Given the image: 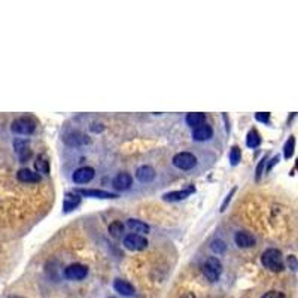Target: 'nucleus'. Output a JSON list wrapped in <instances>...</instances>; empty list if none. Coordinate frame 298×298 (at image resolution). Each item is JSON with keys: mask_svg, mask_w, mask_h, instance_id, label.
Instances as JSON below:
<instances>
[{"mask_svg": "<svg viewBox=\"0 0 298 298\" xmlns=\"http://www.w3.org/2000/svg\"><path fill=\"white\" fill-rule=\"evenodd\" d=\"M81 200H82V197H81L79 194H76L75 191H73V192H67V194L64 195L63 210L66 212V213H67V212L75 210L79 204H81Z\"/></svg>", "mask_w": 298, "mask_h": 298, "instance_id": "obj_13", "label": "nucleus"}, {"mask_svg": "<svg viewBox=\"0 0 298 298\" xmlns=\"http://www.w3.org/2000/svg\"><path fill=\"white\" fill-rule=\"evenodd\" d=\"M95 170L93 167H79L78 170H75L72 179L75 184H79V185H85L88 182H91L94 179Z\"/></svg>", "mask_w": 298, "mask_h": 298, "instance_id": "obj_8", "label": "nucleus"}, {"mask_svg": "<svg viewBox=\"0 0 298 298\" xmlns=\"http://www.w3.org/2000/svg\"><path fill=\"white\" fill-rule=\"evenodd\" d=\"M136 177L141 184H149L155 179V170L151 166H142L136 170Z\"/></svg>", "mask_w": 298, "mask_h": 298, "instance_id": "obj_14", "label": "nucleus"}, {"mask_svg": "<svg viewBox=\"0 0 298 298\" xmlns=\"http://www.w3.org/2000/svg\"><path fill=\"white\" fill-rule=\"evenodd\" d=\"M266 161L267 157H264L261 161H260V164L256 166V172H255V181L256 182H260V179H261V176H263V172H264V166H266Z\"/></svg>", "mask_w": 298, "mask_h": 298, "instance_id": "obj_28", "label": "nucleus"}, {"mask_svg": "<svg viewBox=\"0 0 298 298\" xmlns=\"http://www.w3.org/2000/svg\"><path fill=\"white\" fill-rule=\"evenodd\" d=\"M260 145H261V136L255 128H252L246 134V146L251 148V149H256Z\"/></svg>", "mask_w": 298, "mask_h": 298, "instance_id": "obj_22", "label": "nucleus"}, {"mask_svg": "<svg viewBox=\"0 0 298 298\" xmlns=\"http://www.w3.org/2000/svg\"><path fill=\"white\" fill-rule=\"evenodd\" d=\"M255 120L263 124H270V112H256Z\"/></svg>", "mask_w": 298, "mask_h": 298, "instance_id": "obj_27", "label": "nucleus"}, {"mask_svg": "<svg viewBox=\"0 0 298 298\" xmlns=\"http://www.w3.org/2000/svg\"><path fill=\"white\" fill-rule=\"evenodd\" d=\"M34 169L37 174H48L49 173V161L45 154H39L34 161Z\"/></svg>", "mask_w": 298, "mask_h": 298, "instance_id": "obj_20", "label": "nucleus"}, {"mask_svg": "<svg viewBox=\"0 0 298 298\" xmlns=\"http://www.w3.org/2000/svg\"><path fill=\"white\" fill-rule=\"evenodd\" d=\"M240 160H242V151H240V148L239 146H233L230 149V164L231 166H237L240 163Z\"/></svg>", "mask_w": 298, "mask_h": 298, "instance_id": "obj_25", "label": "nucleus"}, {"mask_svg": "<svg viewBox=\"0 0 298 298\" xmlns=\"http://www.w3.org/2000/svg\"><path fill=\"white\" fill-rule=\"evenodd\" d=\"M234 243L239 248L246 249V248H251V246L255 245V237L245 233V231H239V233L234 234Z\"/></svg>", "mask_w": 298, "mask_h": 298, "instance_id": "obj_16", "label": "nucleus"}, {"mask_svg": "<svg viewBox=\"0 0 298 298\" xmlns=\"http://www.w3.org/2000/svg\"><path fill=\"white\" fill-rule=\"evenodd\" d=\"M123 245L128 251H143L148 246V240L141 234H128L124 237Z\"/></svg>", "mask_w": 298, "mask_h": 298, "instance_id": "obj_6", "label": "nucleus"}, {"mask_svg": "<svg viewBox=\"0 0 298 298\" xmlns=\"http://www.w3.org/2000/svg\"><path fill=\"white\" fill-rule=\"evenodd\" d=\"M109 298H115V297H109Z\"/></svg>", "mask_w": 298, "mask_h": 298, "instance_id": "obj_35", "label": "nucleus"}, {"mask_svg": "<svg viewBox=\"0 0 298 298\" xmlns=\"http://www.w3.org/2000/svg\"><path fill=\"white\" fill-rule=\"evenodd\" d=\"M16 179L23 184H36L41 181V174L36 172H32L30 169H21L16 173Z\"/></svg>", "mask_w": 298, "mask_h": 298, "instance_id": "obj_15", "label": "nucleus"}, {"mask_svg": "<svg viewBox=\"0 0 298 298\" xmlns=\"http://www.w3.org/2000/svg\"><path fill=\"white\" fill-rule=\"evenodd\" d=\"M210 249L215 252L216 255H222V253H225V251H227V245L222 240H215V242H212Z\"/></svg>", "mask_w": 298, "mask_h": 298, "instance_id": "obj_26", "label": "nucleus"}, {"mask_svg": "<svg viewBox=\"0 0 298 298\" xmlns=\"http://www.w3.org/2000/svg\"><path fill=\"white\" fill-rule=\"evenodd\" d=\"M14 149H15L16 155L21 160V163H26L27 160H30V157H32L30 142L27 141V139H15L14 141Z\"/></svg>", "mask_w": 298, "mask_h": 298, "instance_id": "obj_9", "label": "nucleus"}, {"mask_svg": "<svg viewBox=\"0 0 298 298\" xmlns=\"http://www.w3.org/2000/svg\"><path fill=\"white\" fill-rule=\"evenodd\" d=\"M194 191H195L194 187H188V188L181 189V191H172V192L164 194L163 195V200L164 202H182V200L188 198Z\"/></svg>", "mask_w": 298, "mask_h": 298, "instance_id": "obj_12", "label": "nucleus"}, {"mask_svg": "<svg viewBox=\"0 0 298 298\" xmlns=\"http://www.w3.org/2000/svg\"><path fill=\"white\" fill-rule=\"evenodd\" d=\"M235 191H237V188L234 187V188L230 191V194H228V195L225 197V200H224V202H222V204H221V209H220L221 212H225V209H227V206H228V203L231 202V197L234 195Z\"/></svg>", "mask_w": 298, "mask_h": 298, "instance_id": "obj_30", "label": "nucleus"}, {"mask_svg": "<svg viewBox=\"0 0 298 298\" xmlns=\"http://www.w3.org/2000/svg\"><path fill=\"white\" fill-rule=\"evenodd\" d=\"M202 271L203 274L207 277V281L210 282H218L220 281L221 273H222V264L218 258L215 256H209L204 264L202 266Z\"/></svg>", "mask_w": 298, "mask_h": 298, "instance_id": "obj_3", "label": "nucleus"}, {"mask_svg": "<svg viewBox=\"0 0 298 298\" xmlns=\"http://www.w3.org/2000/svg\"><path fill=\"white\" fill-rule=\"evenodd\" d=\"M79 195L84 197H91V198H102V200H113L118 198V194L115 192H109V191H102V189H85L79 188L75 191Z\"/></svg>", "mask_w": 298, "mask_h": 298, "instance_id": "obj_7", "label": "nucleus"}, {"mask_svg": "<svg viewBox=\"0 0 298 298\" xmlns=\"http://www.w3.org/2000/svg\"><path fill=\"white\" fill-rule=\"evenodd\" d=\"M34 130H36V121L33 116L29 115L16 118L11 124V131L19 136H30L34 133Z\"/></svg>", "mask_w": 298, "mask_h": 298, "instance_id": "obj_2", "label": "nucleus"}, {"mask_svg": "<svg viewBox=\"0 0 298 298\" xmlns=\"http://www.w3.org/2000/svg\"><path fill=\"white\" fill-rule=\"evenodd\" d=\"M286 267H288V268H291L292 271H297L298 261H297V256H295V255H289V256L286 258Z\"/></svg>", "mask_w": 298, "mask_h": 298, "instance_id": "obj_29", "label": "nucleus"}, {"mask_svg": "<svg viewBox=\"0 0 298 298\" xmlns=\"http://www.w3.org/2000/svg\"><path fill=\"white\" fill-rule=\"evenodd\" d=\"M109 233L112 237H120L124 233V224H121L120 221H115L109 225Z\"/></svg>", "mask_w": 298, "mask_h": 298, "instance_id": "obj_24", "label": "nucleus"}, {"mask_svg": "<svg viewBox=\"0 0 298 298\" xmlns=\"http://www.w3.org/2000/svg\"><path fill=\"white\" fill-rule=\"evenodd\" d=\"M277 161H279V155H274V157L270 160V163H268V166H267V172H270L271 169H273V166H276L277 164Z\"/></svg>", "mask_w": 298, "mask_h": 298, "instance_id": "obj_32", "label": "nucleus"}, {"mask_svg": "<svg viewBox=\"0 0 298 298\" xmlns=\"http://www.w3.org/2000/svg\"><path fill=\"white\" fill-rule=\"evenodd\" d=\"M184 298H195V297H194L192 294H187V295H185V297H184Z\"/></svg>", "mask_w": 298, "mask_h": 298, "instance_id": "obj_33", "label": "nucleus"}, {"mask_svg": "<svg viewBox=\"0 0 298 298\" xmlns=\"http://www.w3.org/2000/svg\"><path fill=\"white\" fill-rule=\"evenodd\" d=\"M294 152H295V137L289 136V139L285 142V145H283V157L286 158V160H289V158H292Z\"/></svg>", "mask_w": 298, "mask_h": 298, "instance_id": "obj_23", "label": "nucleus"}, {"mask_svg": "<svg viewBox=\"0 0 298 298\" xmlns=\"http://www.w3.org/2000/svg\"><path fill=\"white\" fill-rule=\"evenodd\" d=\"M213 136V130L209 124H202V126L192 128V139L195 142H206L209 139H212Z\"/></svg>", "mask_w": 298, "mask_h": 298, "instance_id": "obj_11", "label": "nucleus"}, {"mask_svg": "<svg viewBox=\"0 0 298 298\" xmlns=\"http://www.w3.org/2000/svg\"><path fill=\"white\" fill-rule=\"evenodd\" d=\"M127 227L130 228V231L133 234H148L149 233V225L145 224L143 221L139 220H128L127 221Z\"/></svg>", "mask_w": 298, "mask_h": 298, "instance_id": "obj_18", "label": "nucleus"}, {"mask_svg": "<svg viewBox=\"0 0 298 298\" xmlns=\"http://www.w3.org/2000/svg\"><path fill=\"white\" fill-rule=\"evenodd\" d=\"M261 298H286V297H285V294L281 292V291H268V292H266Z\"/></svg>", "mask_w": 298, "mask_h": 298, "instance_id": "obj_31", "label": "nucleus"}, {"mask_svg": "<svg viewBox=\"0 0 298 298\" xmlns=\"http://www.w3.org/2000/svg\"><path fill=\"white\" fill-rule=\"evenodd\" d=\"M113 289L116 292H120L121 295L124 297H131L134 294V288L131 283H128L127 281H123V279H116L113 281Z\"/></svg>", "mask_w": 298, "mask_h": 298, "instance_id": "obj_19", "label": "nucleus"}, {"mask_svg": "<svg viewBox=\"0 0 298 298\" xmlns=\"http://www.w3.org/2000/svg\"><path fill=\"white\" fill-rule=\"evenodd\" d=\"M8 298H23V297H19V295H9Z\"/></svg>", "mask_w": 298, "mask_h": 298, "instance_id": "obj_34", "label": "nucleus"}, {"mask_svg": "<svg viewBox=\"0 0 298 298\" xmlns=\"http://www.w3.org/2000/svg\"><path fill=\"white\" fill-rule=\"evenodd\" d=\"M88 274V268L84 264H79V263H75V264H70L64 268V277L67 281H82L84 277H87Z\"/></svg>", "mask_w": 298, "mask_h": 298, "instance_id": "obj_5", "label": "nucleus"}, {"mask_svg": "<svg viewBox=\"0 0 298 298\" xmlns=\"http://www.w3.org/2000/svg\"><path fill=\"white\" fill-rule=\"evenodd\" d=\"M112 185L116 191H127L131 188L133 185V177L128 173H118L113 179H112Z\"/></svg>", "mask_w": 298, "mask_h": 298, "instance_id": "obj_10", "label": "nucleus"}, {"mask_svg": "<svg viewBox=\"0 0 298 298\" xmlns=\"http://www.w3.org/2000/svg\"><path fill=\"white\" fill-rule=\"evenodd\" d=\"M173 166L179 170H191L197 166V157L191 152H179L173 157Z\"/></svg>", "mask_w": 298, "mask_h": 298, "instance_id": "obj_4", "label": "nucleus"}, {"mask_svg": "<svg viewBox=\"0 0 298 298\" xmlns=\"http://www.w3.org/2000/svg\"><path fill=\"white\" fill-rule=\"evenodd\" d=\"M64 142L67 145H72V146H79V145L90 143V139H88V136H85V134H82L79 131H72L70 134H66L64 136Z\"/></svg>", "mask_w": 298, "mask_h": 298, "instance_id": "obj_17", "label": "nucleus"}, {"mask_svg": "<svg viewBox=\"0 0 298 298\" xmlns=\"http://www.w3.org/2000/svg\"><path fill=\"white\" fill-rule=\"evenodd\" d=\"M187 124H188L191 128H195V127L202 126L206 123V115L204 113H200V112H192V113H188L187 118H185Z\"/></svg>", "mask_w": 298, "mask_h": 298, "instance_id": "obj_21", "label": "nucleus"}, {"mask_svg": "<svg viewBox=\"0 0 298 298\" xmlns=\"http://www.w3.org/2000/svg\"><path fill=\"white\" fill-rule=\"evenodd\" d=\"M261 263H263V266L266 267L267 270L274 271V273H279V271H282L283 268H285L282 252L279 251V249H274V248H270V249L263 252Z\"/></svg>", "mask_w": 298, "mask_h": 298, "instance_id": "obj_1", "label": "nucleus"}]
</instances>
